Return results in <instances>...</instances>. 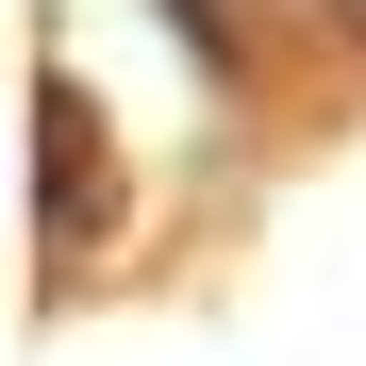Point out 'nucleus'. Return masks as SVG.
Instances as JSON below:
<instances>
[{"instance_id":"obj_1","label":"nucleus","mask_w":366,"mask_h":366,"mask_svg":"<svg viewBox=\"0 0 366 366\" xmlns=\"http://www.w3.org/2000/svg\"><path fill=\"white\" fill-rule=\"evenodd\" d=\"M333 17H350V34H366V0H333Z\"/></svg>"}]
</instances>
